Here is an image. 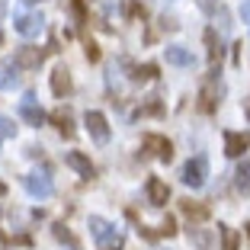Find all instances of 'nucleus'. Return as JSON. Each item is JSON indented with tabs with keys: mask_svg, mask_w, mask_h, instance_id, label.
<instances>
[{
	"mask_svg": "<svg viewBox=\"0 0 250 250\" xmlns=\"http://www.w3.org/2000/svg\"><path fill=\"white\" fill-rule=\"evenodd\" d=\"M52 234H55V241L58 244H67L71 250H81V241L71 234V228H64V221H58V225H52Z\"/></svg>",
	"mask_w": 250,
	"mask_h": 250,
	"instance_id": "19",
	"label": "nucleus"
},
{
	"mask_svg": "<svg viewBox=\"0 0 250 250\" xmlns=\"http://www.w3.org/2000/svg\"><path fill=\"white\" fill-rule=\"evenodd\" d=\"M122 10H125V16H141V20H145V7H141L138 0H128Z\"/></svg>",
	"mask_w": 250,
	"mask_h": 250,
	"instance_id": "27",
	"label": "nucleus"
},
{
	"mask_svg": "<svg viewBox=\"0 0 250 250\" xmlns=\"http://www.w3.org/2000/svg\"><path fill=\"white\" fill-rule=\"evenodd\" d=\"M154 77H157V64H138V67H132V81L135 83L154 81Z\"/></svg>",
	"mask_w": 250,
	"mask_h": 250,
	"instance_id": "23",
	"label": "nucleus"
},
{
	"mask_svg": "<svg viewBox=\"0 0 250 250\" xmlns=\"http://www.w3.org/2000/svg\"><path fill=\"white\" fill-rule=\"evenodd\" d=\"M145 196H147V202H151V206H167V199H170V186L164 183L161 177H151L145 183Z\"/></svg>",
	"mask_w": 250,
	"mask_h": 250,
	"instance_id": "9",
	"label": "nucleus"
},
{
	"mask_svg": "<svg viewBox=\"0 0 250 250\" xmlns=\"http://www.w3.org/2000/svg\"><path fill=\"white\" fill-rule=\"evenodd\" d=\"M13 61H16L20 71H36L45 61V48H39V45H20L13 52Z\"/></svg>",
	"mask_w": 250,
	"mask_h": 250,
	"instance_id": "4",
	"label": "nucleus"
},
{
	"mask_svg": "<svg viewBox=\"0 0 250 250\" xmlns=\"http://www.w3.org/2000/svg\"><path fill=\"white\" fill-rule=\"evenodd\" d=\"M22 3H42V0H22Z\"/></svg>",
	"mask_w": 250,
	"mask_h": 250,
	"instance_id": "36",
	"label": "nucleus"
},
{
	"mask_svg": "<svg viewBox=\"0 0 250 250\" xmlns=\"http://www.w3.org/2000/svg\"><path fill=\"white\" fill-rule=\"evenodd\" d=\"M20 119H26V122L36 125V128L45 122V109L39 106V100H36L32 93H26V96L20 100Z\"/></svg>",
	"mask_w": 250,
	"mask_h": 250,
	"instance_id": "8",
	"label": "nucleus"
},
{
	"mask_svg": "<svg viewBox=\"0 0 250 250\" xmlns=\"http://www.w3.org/2000/svg\"><path fill=\"white\" fill-rule=\"evenodd\" d=\"M218 237H221V250H237L241 247V234L228 225H218Z\"/></svg>",
	"mask_w": 250,
	"mask_h": 250,
	"instance_id": "21",
	"label": "nucleus"
},
{
	"mask_svg": "<svg viewBox=\"0 0 250 250\" xmlns=\"http://www.w3.org/2000/svg\"><path fill=\"white\" fill-rule=\"evenodd\" d=\"M71 13H74V20H77V26H83V22H87V10H83V0H71Z\"/></svg>",
	"mask_w": 250,
	"mask_h": 250,
	"instance_id": "26",
	"label": "nucleus"
},
{
	"mask_svg": "<svg viewBox=\"0 0 250 250\" xmlns=\"http://www.w3.org/2000/svg\"><path fill=\"white\" fill-rule=\"evenodd\" d=\"M145 151H151L161 164L173 161V145H170L164 135H145Z\"/></svg>",
	"mask_w": 250,
	"mask_h": 250,
	"instance_id": "7",
	"label": "nucleus"
},
{
	"mask_svg": "<svg viewBox=\"0 0 250 250\" xmlns=\"http://www.w3.org/2000/svg\"><path fill=\"white\" fill-rule=\"evenodd\" d=\"M0 135H16L13 119H0Z\"/></svg>",
	"mask_w": 250,
	"mask_h": 250,
	"instance_id": "30",
	"label": "nucleus"
},
{
	"mask_svg": "<svg viewBox=\"0 0 250 250\" xmlns=\"http://www.w3.org/2000/svg\"><path fill=\"white\" fill-rule=\"evenodd\" d=\"M13 29L20 32V36L32 39V36H39V32L45 29V16L42 13H16L13 16Z\"/></svg>",
	"mask_w": 250,
	"mask_h": 250,
	"instance_id": "6",
	"label": "nucleus"
},
{
	"mask_svg": "<svg viewBox=\"0 0 250 250\" xmlns=\"http://www.w3.org/2000/svg\"><path fill=\"white\" fill-rule=\"evenodd\" d=\"M90 234L96 237V250H122V231L100 215H90Z\"/></svg>",
	"mask_w": 250,
	"mask_h": 250,
	"instance_id": "1",
	"label": "nucleus"
},
{
	"mask_svg": "<svg viewBox=\"0 0 250 250\" xmlns=\"http://www.w3.org/2000/svg\"><path fill=\"white\" fill-rule=\"evenodd\" d=\"M161 29H167V32H173V29H180V22H177V20H173V16H167V13H164V16H161Z\"/></svg>",
	"mask_w": 250,
	"mask_h": 250,
	"instance_id": "29",
	"label": "nucleus"
},
{
	"mask_svg": "<svg viewBox=\"0 0 250 250\" xmlns=\"http://www.w3.org/2000/svg\"><path fill=\"white\" fill-rule=\"evenodd\" d=\"M241 16H244V22H250V0L241 7Z\"/></svg>",
	"mask_w": 250,
	"mask_h": 250,
	"instance_id": "31",
	"label": "nucleus"
},
{
	"mask_svg": "<svg viewBox=\"0 0 250 250\" xmlns=\"http://www.w3.org/2000/svg\"><path fill=\"white\" fill-rule=\"evenodd\" d=\"M71 90H74L71 71H67V67H55V71H52V93L58 96V100H64Z\"/></svg>",
	"mask_w": 250,
	"mask_h": 250,
	"instance_id": "13",
	"label": "nucleus"
},
{
	"mask_svg": "<svg viewBox=\"0 0 250 250\" xmlns=\"http://www.w3.org/2000/svg\"><path fill=\"white\" fill-rule=\"evenodd\" d=\"M3 10H7V0H0V16H3Z\"/></svg>",
	"mask_w": 250,
	"mask_h": 250,
	"instance_id": "33",
	"label": "nucleus"
},
{
	"mask_svg": "<svg viewBox=\"0 0 250 250\" xmlns=\"http://www.w3.org/2000/svg\"><path fill=\"white\" fill-rule=\"evenodd\" d=\"M0 141H3V138H0Z\"/></svg>",
	"mask_w": 250,
	"mask_h": 250,
	"instance_id": "37",
	"label": "nucleus"
},
{
	"mask_svg": "<svg viewBox=\"0 0 250 250\" xmlns=\"http://www.w3.org/2000/svg\"><path fill=\"white\" fill-rule=\"evenodd\" d=\"M22 186H26V192H29L32 199H48L55 192V186H52V177L48 173H26L22 177Z\"/></svg>",
	"mask_w": 250,
	"mask_h": 250,
	"instance_id": "5",
	"label": "nucleus"
},
{
	"mask_svg": "<svg viewBox=\"0 0 250 250\" xmlns=\"http://www.w3.org/2000/svg\"><path fill=\"white\" fill-rule=\"evenodd\" d=\"M206 45H208V61L218 64V61H221V39H218L215 29H206Z\"/></svg>",
	"mask_w": 250,
	"mask_h": 250,
	"instance_id": "22",
	"label": "nucleus"
},
{
	"mask_svg": "<svg viewBox=\"0 0 250 250\" xmlns=\"http://www.w3.org/2000/svg\"><path fill=\"white\" fill-rule=\"evenodd\" d=\"M164 58H167V64H173V67H192L196 64L192 52L183 48V45H167V48H164Z\"/></svg>",
	"mask_w": 250,
	"mask_h": 250,
	"instance_id": "12",
	"label": "nucleus"
},
{
	"mask_svg": "<svg viewBox=\"0 0 250 250\" xmlns=\"http://www.w3.org/2000/svg\"><path fill=\"white\" fill-rule=\"evenodd\" d=\"M234 186H237V192L241 196H250V157L237 167V173H234Z\"/></svg>",
	"mask_w": 250,
	"mask_h": 250,
	"instance_id": "20",
	"label": "nucleus"
},
{
	"mask_svg": "<svg viewBox=\"0 0 250 250\" xmlns=\"http://www.w3.org/2000/svg\"><path fill=\"white\" fill-rule=\"evenodd\" d=\"M180 212H183L189 221H196V225L208 218V206H199V202H192V199H183V202H180Z\"/></svg>",
	"mask_w": 250,
	"mask_h": 250,
	"instance_id": "16",
	"label": "nucleus"
},
{
	"mask_svg": "<svg viewBox=\"0 0 250 250\" xmlns=\"http://www.w3.org/2000/svg\"><path fill=\"white\" fill-rule=\"evenodd\" d=\"M16 83H20V67L13 58H3L0 61V90H13Z\"/></svg>",
	"mask_w": 250,
	"mask_h": 250,
	"instance_id": "14",
	"label": "nucleus"
},
{
	"mask_svg": "<svg viewBox=\"0 0 250 250\" xmlns=\"http://www.w3.org/2000/svg\"><path fill=\"white\" fill-rule=\"evenodd\" d=\"M218 96H221L218 87H212V83H208V87H202V90H199V109H202V112H215Z\"/></svg>",
	"mask_w": 250,
	"mask_h": 250,
	"instance_id": "18",
	"label": "nucleus"
},
{
	"mask_svg": "<svg viewBox=\"0 0 250 250\" xmlns=\"http://www.w3.org/2000/svg\"><path fill=\"white\" fill-rule=\"evenodd\" d=\"M48 119L55 122V128H58L64 138H74V119H71V112H67V109H55Z\"/></svg>",
	"mask_w": 250,
	"mask_h": 250,
	"instance_id": "17",
	"label": "nucleus"
},
{
	"mask_svg": "<svg viewBox=\"0 0 250 250\" xmlns=\"http://www.w3.org/2000/svg\"><path fill=\"white\" fill-rule=\"evenodd\" d=\"M0 196H7V183H0Z\"/></svg>",
	"mask_w": 250,
	"mask_h": 250,
	"instance_id": "34",
	"label": "nucleus"
},
{
	"mask_svg": "<svg viewBox=\"0 0 250 250\" xmlns=\"http://www.w3.org/2000/svg\"><path fill=\"white\" fill-rule=\"evenodd\" d=\"M83 125H87L90 138L96 141V145H109V122H106V116L100 109H87V116H83Z\"/></svg>",
	"mask_w": 250,
	"mask_h": 250,
	"instance_id": "3",
	"label": "nucleus"
},
{
	"mask_svg": "<svg viewBox=\"0 0 250 250\" xmlns=\"http://www.w3.org/2000/svg\"><path fill=\"white\" fill-rule=\"evenodd\" d=\"M64 164H67L71 170H77L83 180H93V177H96V167L90 164L87 154H81V151H67V154H64Z\"/></svg>",
	"mask_w": 250,
	"mask_h": 250,
	"instance_id": "10",
	"label": "nucleus"
},
{
	"mask_svg": "<svg viewBox=\"0 0 250 250\" xmlns=\"http://www.w3.org/2000/svg\"><path fill=\"white\" fill-rule=\"evenodd\" d=\"M138 116H164V103H161V100H157V96H151L147 103H141Z\"/></svg>",
	"mask_w": 250,
	"mask_h": 250,
	"instance_id": "24",
	"label": "nucleus"
},
{
	"mask_svg": "<svg viewBox=\"0 0 250 250\" xmlns=\"http://www.w3.org/2000/svg\"><path fill=\"white\" fill-rule=\"evenodd\" d=\"M244 231H247V237H250V221H247V225H244Z\"/></svg>",
	"mask_w": 250,
	"mask_h": 250,
	"instance_id": "35",
	"label": "nucleus"
},
{
	"mask_svg": "<svg viewBox=\"0 0 250 250\" xmlns=\"http://www.w3.org/2000/svg\"><path fill=\"white\" fill-rule=\"evenodd\" d=\"M83 52H87V61H100V45H96V42H87V45H83Z\"/></svg>",
	"mask_w": 250,
	"mask_h": 250,
	"instance_id": "28",
	"label": "nucleus"
},
{
	"mask_svg": "<svg viewBox=\"0 0 250 250\" xmlns=\"http://www.w3.org/2000/svg\"><path fill=\"white\" fill-rule=\"evenodd\" d=\"M206 177H208V161H206V154L189 157V161H186V167H183V173H180L183 186H189V189H199V186L206 183Z\"/></svg>",
	"mask_w": 250,
	"mask_h": 250,
	"instance_id": "2",
	"label": "nucleus"
},
{
	"mask_svg": "<svg viewBox=\"0 0 250 250\" xmlns=\"http://www.w3.org/2000/svg\"><path fill=\"white\" fill-rule=\"evenodd\" d=\"M247 147H250V135H244V132H225V154H228V157H244Z\"/></svg>",
	"mask_w": 250,
	"mask_h": 250,
	"instance_id": "11",
	"label": "nucleus"
},
{
	"mask_svg": "<svg viewBox=\"0 0 250 250\" xmlns=\"http://www.w3.org/2000/svg\"><path fill=\"white\" fill-rule=\"evenodd\" d=\"M173 234H177V221L167 215V218L161 221V228H157V237H173Z\"/></svg>",
	"mask_w": 250,
	"mask_h": 250,
	"instance_id": "25",
	"label": "nucleus"
},
{
	"mask_svg": "<svg viewBox=\"0 0 250 250\" xmlns=\"http://www.w3.org/2000/svg\"><path fill=\"white\" fill-rule=\"evenodd\" d=\"M189 244H192V247H199V250H215V231L192 225V228H189Z\"/></svg>",
	"mask_w": 250,
	"mask_h": 250,
	"instance_id": "15",
	"label": "nucleus"
},
{
	"mask_svg": "<svg viewBox=\"0 0 250 250\" xmlns=\"http://www.w3.org/2000/svg\"><path fill=\"white\" fill-rule=\"evenodd\" d=\"M244 116L250 119V96H247V100H244Z\"/></svg>",
	"mask_w": 250,
	"mask_h": 250,
	"instance_id": "32",
	"label": "nucleus"
}]
</instances>
